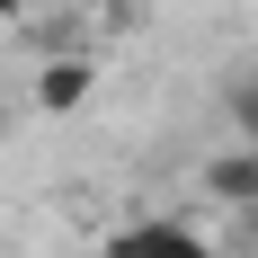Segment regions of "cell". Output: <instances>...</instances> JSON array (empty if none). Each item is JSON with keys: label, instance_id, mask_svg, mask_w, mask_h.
<instances>
[{"label": "cell", "instance_id": "1", "mask_svg": "<svg viewBox=\"0 0 258 258\" xmlns=\"http://www.w3.org/2000/svg\"><path fill=\"white\" fill-rule=\"evenodd\" d=\"M98 258H214V240L196 223H178V214H134V223H116L98 240Z\"/></svg>", "mask_w": 258, "mask_h": 258}, {"label": "cell", "instance_id": "2", "mask_svg": "<svg viewBox=\"0 0 258 258\" xmlns=\"http://www.w3.org/2000/svg\"><path fill=\"white\" fill-rule=\"evenodd\" d=\"M89 89H98V62H89V53H45V62H36V80H27L36 116H80V107H89Z\"/></svg>", "mask_w": 258, "mask_h": 258}, {"label": "cell", "instance_id": "3", "mask_svg": "<svg viewBox=\"0 0 258 258\" xmlns=\"http://www.w3.org/2000/svg\"><path fill=\"white\" fill-rule=\"evenodd\" d=\"M205 196L232 205V214H258V143H223L205 160Z\"/></svg>", "mask_w": 258, "mask_h": 258}, {"label": "cell", "instance_id": "4", "mask_svg": "<svg viewBox=\"0 0 258 258\" xmlns=\"http://www.w3.org/2000/svg\"><path fill=\"white\" fill-rule=\"evenodd\" d=\"M223 125H232V143H258V62L223 80Z\"/></svg>", "mask_w": 258, "mask_h": 258}, {"label": "cell", "instance_id": "5", "mask_svg": "<svg viewBox=\"0 0 258 258\" xmlns=\"http://www.w3.org/2000/svg\"><path fill=\"white\" fill-rule=\"evenodd\" d=\"M9 18H27V0H0V27H9Z\"/></svg>", "mask_w": 258, "mask_h": 258}, {"label": "cell", "instance_id": "6", "mask_svg": "<svg viewBox=\"0 0 258 258\" xmlns=\"http://www.w3.org/2000/svg\"><path fill=\"white\" fill-rule=\"evenodd\" d=\"M45 9H62V0H27V18H45Z\"/></svg>", "mask_w": 258, "mask_h": 258}, {"label": "cell", "instance_id": "7", "mask_svg": "<svg viewBox=\"0 0 258 258\" xmlns=\"http://www.w3.org/2000/svg\"><path fill=\"white\" fill-rule=\"evenodd\" d=\"M0 143H9V98H0Z\"/></svg>", "mask_w": 258, "mask_h": 258}, {"label": "cell", "instance_id": "8", "mask_svg": "<svg viewBox=\"0 0 258 258\" xmlns=\"http://www.w3.org/2000/svg\"><path fill=\"white\" fill-rule=\"evenodd\" d=\"M240 223H249V240H258V214H240Z\"/></svg>", "mask_w": 258, "mask_h": 258}]
</instances>
